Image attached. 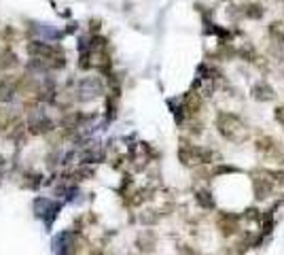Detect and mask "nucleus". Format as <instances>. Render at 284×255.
I'll return each instance as SVG.
<instances>
[{"label":"nucleus","instance_id":"423d86ee","mask_svg":"<svg viewBox=\"0 0 284 255\" xmlns=\"http://www.w3.org/2000/svg\"><path fill=\"white\" fill-rule=\"evenodd\" d=\"M53 130V121L49 117H45V115H34L32 121H30V132L32 134H45V132Z\"/></svg>","mask_w":284,"mask_h":255},{"label":"nucleus","instance_id":"1a4fd4ad","mask_svg":"<svg viewBox=\"0 0 284 255\" xmlns=\"http://www.w3.org/2000/svg\"><path fill=\"white\" fill-rule=\"evenodd\" d=\"M278 149H280V143H276L271 136H261L257 141V151L259 153L269 155V153H278Z\"/></svg>","mask_w":284,"mask_h":255},{"label":"nucleus","instance_id":"0eeeda50","mask_svg":"<svg viewBox=\"0 0 284 255\" xmlns=\"http://www.w3.org/2000/svg\"><path fill=\"white\" fill-rule=\"evenodd\" d=\"M15 79L13 77H0V102H11L15 96Z\"/></svg>","mask_w":284,"mask_h":255},{"label":"nucleus","instance_id":"39448f33","mask_svg":"<svg viewBox=\"0 0 284 255\" xmlns=\"http://www.w3.org/2000/svg\"><path fill=\"white\" fill-rule=\"evenodd\" d=\"M252 98L259 102H271L276 98V91L271 88L269 83H265V81H259V83L252 85Z\"/></svg>","mask_w":284,"mask_h":255},{"label":"nucleus","instance_id":"f03ea898","mask_svg":"<svg viewBox=\"0 0 284 255\" xmlns=\"http://www.w3.org/2000/svg\"><path fill=\"white\" fill-rule=\"evenodd\" d=\"M212 151L204 147H195V145H183L178 149V158L184 166H193V164H210L212 162Z\"/></svg>","mask_w":284,"mask_h":255},{"label":"nucleus","instance_id":"f257e3e1","mask_svg":"<svg viewBox=\"0 0 284 255\" xmlns=\"http://www.w3.org/2000/svg\"><path fill=\"white\" fill-rule=\"evenodd\" d=\"M217 128L223 138L231 143H244L248 138V126L242 117L234 113H218L217 115Z\"/></svg>","mask_w":284,"mask_h":255},{"label":"nucleus","instance_id":"9d476101","mask_svg":"<svg viewBox=\"0 0 284 255\" xmlns=\"http://www.w3.org/2000/svg\"><path fill=\"white\" fill-rule=\"evenodd\" d=\"M269 36L274 38V43L284 45V24L282 21H271L269 24Z\"/></svg>","mask_w":284,"mask_h":255},{"label":"nucleus","instance_id":"7ed1b4c3","mask_svg":"<svg viewBox=\"0 0 284 255\" xmlns=\"http://www.w3.org/2000/svg\"><path fill=\"white\" fill-rule=\"evenodd\" d=\"M252 189H254V198L257 200H265L274 194L276 189V183L265 175V170H261V175H254L252 179Z\"/></svg>","mask_w":284,"mask_h":255},{"label":"nucleus","instance_id":"6e6552de","mask_svg":"<svg viewBox=\"0 0 284 255\" xmlns=\"http://www.w3.org/2000/svg\"><path fill=\"white\" fill-rule=\"evenodd\" d=\"M136 247H138V251H142V253H153L155 234L153 232H142V234L138 236V240H136Z\"/></svg>","mask_w":284,"mask_h":255},{"label":"nucleus","instance_id":"f3484780","mask_svg":"<svg viewBox=\"0 0 284 255\" xmlns=\"http://www.w3.org/2000/svg\"><path fill=\"white\" fill-rule=\"evenodd\" d=\"M181 255H200V251L189 245H181Z\"/></svg>","mask_w":284,"mask_h":255},{"label":"nucleus","instance_id":"ddd939ff","mask_svg":"<svg viewBox=\"0 0 284 255\" xmlns=\"http://www.w3.org/2000/svg\"><path fill=\"white\" fill-rule=\"evenodd\" d=\"M242 13H244V17H251V19H259V17H263V7L257 2H251L246 7H242Z\"/></svg>","mask_w":284,"mask_h":255},{"label":"nucleus","instance_id":"20e7f679","mask_svg":"<svg viewBox=\"0 0 284 255\" xmlns=\"http://www.w3.org/2000/svg\"><path fill=\"white\" fill-rule=\"evenodd\" d=\"M217 228L221 230L223 236H234L240 232V217L234 213H221L217 219Z\"/></svg>","mask_w":284,"mask_h":255},{"label":"nucleus","instance_id":"4468645a","mask_svg":"<svg viewBox=\"0 0 284 255\" xmlns=\"http://www.w3.org/2000/svg\"><path fill=\"white\" fill-rule=\"evenodd\" d=\"M265 175H267L276 185H284V170H265Z\"/></svg>","mask_w":284,"mask_h":255},{"label":"nucleus","instance_id":"2eb2a0df","mask_svg":"<svg viewBox=\"0 0 284 255\" xmlns=\"http://www.w3.org/2000/svg\"><path fill=\"white\" fill-rule=\"evenodd\" d=\"M225 172H237V168L235 166H217V168H214V172H212V175H225Z\"/></svg>","mask_w":284,"mask_h":255},{"label":"nucleus","instance_id":"f8f14e48","mask_svg":"<svg viewBox=\"0 0 284 255\" xmlns=\"http://www.w3.org/2000/svg\"><path fill=\"white\" fill-rule=\"evenodd\" d=\"M195 200H198V204L201 208H214V200H212V194L208 189H200L198 194H195Z\"/></svg>","mask_w":284,"mask_h":255},{"label":"nucleus","instance_id":"dca6fc26","mask_svg":"<svg viewBox=\"0 0 284 255\" xmlns=\"http://www.w3.org/2000/svg\"><path fill=\"white\" fill-rule=\"evenodd\" d=\"M244 219H248V221H257V219H261V213L257 211V208H248V211L244 213Z\"/></svg>","mask_w":284,"mask_h":255},{"label":"nucleus","instance_id":"a211bd4d","mask_svg":"<svg viewBox=\"0 0 284 255\" xmlns=\"http://www.w3.org/2000/svg\"><path fill=\"white\" fill-rule=\"evenodd\" d=\"M274 117H276L278 124L284 128V107H278V109H276V111H274Z\"/></svg>","mask_w":284,"mask_h":255},{"label":"nucleus","instance_id":"9b49d317","mask_svg":"<svg viewBox=\"0 0 284 255\" xmlns=\"http://www.w3.org/2000/svg\"><path fill=\"white\" fill-rule=\"evenodd\" d=\"M13 66H17V55L11 49H4L2 54H0V68L7 71V68H13Z\"/></svg>","mask_w":284,"mask_h":255}]
</instances>
